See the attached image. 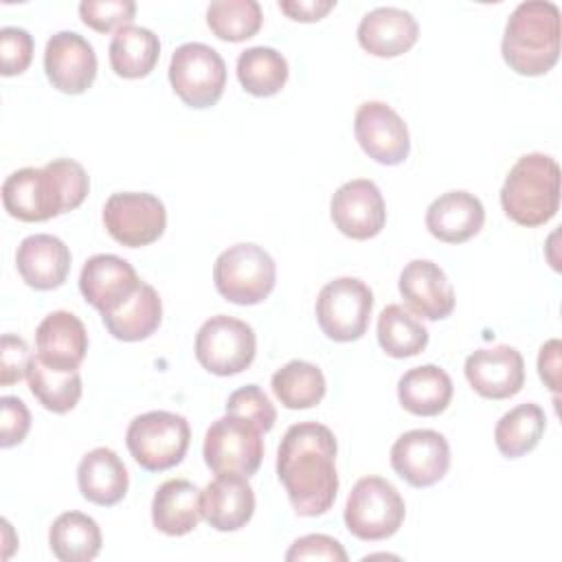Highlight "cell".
Here are the masks:
<instances>
[{
  "mask_svg": "<svg viewBox=\"0 0 562 562\" xmlns=\"http://www.w3.org/2000/svg\"><path fill=\"white\" fill-rule=\"evenodd\" d=\"M338 443L318 422H301L285 430L277 450V476L299 516L329 512L338 494Z\"/></svg>",
  "mask_w": 562,
  "mask_h": 562,
  "instance_id": "cell-1",
  "label": "cell"
},
{
  "mask_svg": "<svg viewBox=\"0 0 562 562\" xmlns=\"http://www.w3.org/2000/svg\"><path fill=\"white\" fill-rule=\"evenodd\" d=\"M90 191L86 169L70 158L13 171L2 184L4 211L20 222H46L75 211Z\"/></svg>",
  "mask_w": 562,
  "mask_h": 562,
  "instance_id": "cell-2",
  "label": "cell"
},
{
  "mask_svg": "<svg viewBox=\"0 0 562 562\" xmlns=\"http://www.w3.org/2000/svg\"><path fill=\"white\" fill-rule=\"evenodd\" d=\"M501 53L505 64L522 75L549 72L560 57V9L549 0L520 2L507 18Z\"/></svg>",
  "mask_w": 562,
  "mask_h": 562,
  "instance_id": "cell-3",
  "label": "cell"
},
{
  "mask_svg": "<svg viewBox=\"0 0 562 562\" xmlns=\"http://www.w3.org/2000/svg\"><path fill=\"white\" fill-rule=\"evenodd\" d=\"M501 206L520 226L547 224L560 209V165L540 151L520 156L503 182Z\"/></svg>",
  "mask_w": 562,
  "mask_h": 562,
  "instance_id": "cell-4",
  "label": "cell"
},
{
  "mask_svg": "<svg viewBox=\"0 0 562 562\" xmlns=\"http://www.w3.org/2000/svg\"><path fill=\"white\" fill-rule=\"evenodd\" d=\"M215 290L235 305H257L270 296L277 281V263L257 244L241 241L220 252L213 266Z\"/></svg>",
  "mask_w": 562,
  "mask_h": 562,
  "instance_id": "cell-5",
  "label": "cell"
},
{
  "mask_svg": "<svg viewBox=\"0 0 562 562\" xmlns=\"http://www.w3.org/2000/svg\"><path fill=\"white\" fill-rule=\"evenodd\" d=\"M191 441L189 422L169 411H149L134 417L125 443L134 461L147 472H162L178 465Z\"/></svg>",
  "mask_w": 562,
  "mask_h": 562,
  "instance_id": "cell-6",
  "label": "cell"
},
{
  "mask_svg": "<svg viewBox=\"0 0 562 562\" xmlns=\"http://www.w3.org/2000/svg\"><path fill=\"white\" fill-rule=\"evenodd\" d=\"M406 505L393 483L382 476L356 481L345 503V525L364 542L386 540L402 527Z\"/></svg>",
  "mask_w": 562,
  "mask_h": 562,
  "instance_id": "cell-7",
  "label": "cell"
},
{
  "mask_svg": "<svg viewBox=\"0 0 562 562\" xmlns=\"http://www.w3.org/2000/svg\"><path fill=\"white\" fill-rule=\"evenodd\" d=\"M202 454L209 470L217 476H252L263 459V432L246 417L226 413L209 426Z\"/></svg>",
  "mask_w": 562,
  "mask_h": 562,
  "instance_id": "cell-8",
  "label": "cell"
},
{
  "mask_svg": "<svg viewBox=\"0 0 562 562\" xmlns=\"http://www.w3.org/2000/svg\"><path fill=\"white\" fill-rule=\"evenodd\" d=\"M169 83L184 105L195 110L211 108L224 92L226 64L209 44L187 42L171 55Z\"/></svg>",
  "mask_w": 562,
  "mask_h": 562,
  "instance_id": "cell-9",
  "label": "cell"
},
{
  "mask_svg": "<svg viewBox=\"0 0 562 562\" xmlns=\"http://www.w3.org/2000/svg\"><path fill=\"white\" fill-rule=\"evenodd\" d=\"M373 310L371 288L356 277H338L325 283L316 296V321L323 334L336 342H353L364 336Z\"/></svg>",
  "mask_w": 562,
  "mask_h": 562,
  "instance_id": "cell-10",
  "label": "cell"
},
{
  "mask_svg": "<svg viewBox=\"0 0 562 562\" xmlns=\"http://www.w3.org/2000/svg\"><path fill=\"white\" fill-rule=\"evenodd\" d=\"M257 353V336L246 321L217 314L195 334V358L209 373L235 375L248 369Z\"/></svg>",
  "mask_w": 562,
  "mask_h": 562,
  "instance_id": "cell-11",
  "label": "cell"
},
{
  "mask_svg": "<svg viewBox=\"0 0 562 562\" xmlns=\"http://www.w3.org/2000/svg\"><path fill=\"white\" fill-rule=\"evenodd\" d=\"M103 224L114 241L127 248H140L162 237L167 211L154 193L119 191L105 200Z\"/></svg>",
  "mask_w": 562,
  "mask_h": 562,
  "instance_id": "cell-12",
  "label": "cell"
},
{
  "mask_svg": "<svg viewBox=\"0 0 562 562\" xmlns=\"http://www.w3.org/2000/svg\"><path fill=\"white\" fill-rule=\"evenodd\" d=\"M391 468L413 487L439 483L450 468L446 437L430 428H415L400 435L391 448Z\"/></svg>",
  "mask_w": 562,
  "mask_h": 562,
  "instance_id": "cell-13",
  "label": "cell"
},
{
  "mask_svg": "<svg viewBox=\"0 0 562 562\" xmlns=\"http://www.w3.org/2000/svg\"><path fill=\"white\" fill-rule=\"evenodd\" d=\"M356 140L380 165H400L408 158L411 136L404 119L382 101H367L356 110Z\"/></svg>",
  "mask_w": 562,
  "mask_h": 562,
  "instance_id": "cell-14",
  "label": "cell"
},
{
  "mask_svg": "<svg viewBox=\"0 0 562 562\" xmlns=\"http://www.w3.org/2000/svg\"><path fill=\"white\" fill-rule=\"evenodd\" d=\"M334 226L349 239H371L386 222L384 198L373 180L356 178L336 189L329 202Z\"/></svg>",
  "mask_w": 562,
  "mask_h": 562,
  "instance_id": "cell-15",
  "label": "cell"
},
{
  "mask_svg": "<svg viewBox=\"0 0 562 562\" xmlns=\"http://www.w3.org/2000/svg\"><path fill=\"white\" fill-rule=\"evenodd\" d=\"M44 70L53 88L64 94H83L97 77V55L92 44L75 33H55L44 48Z\"/></svg>",
  "mask_w": 562,
  "mask_h": 562,
  "instance_id": "cell-16",
  "label": "cell"
},
{
  "mask_svg": "<svg viewBox=\"0 0 562 562\" xmlns=\"http://www.w3.org/2000/svg\"><path fill=\"white\" fill-rule=\"evenodd\" d=\"M463 373L481 397L507 400L525 384V360L516 347L496 345L472 351L465 358Z\"/></svg>",
  "mask_w": 562,
  "mask_h": 562,
  "instance_id": "cell-17",
  "label": "cell"
},
{
  "mask_svg": "<svg viewBox=\"0 0 562 562\" xmlns=\"http://www.w3.org/2000/svg\"><path fill=\"white\" fill-rule=\"evenodd\" d=\"M140 285V279L130 261L123 257L101 252L92 255L79 274V290L83 299L103 314L123 305Z\"/></svg>",
  "mask_w": 562,
  "mask_h": 562,
  "instance_id": "cell-18",
  "label": "cell"
},
{
  "mask_svg": "<svg viewBox=\"0 0 562 562\" xmlns=\"http://www.w3.org/2000/svg\"><path fill=\"white\" fill-rule=\"evenodd\" d=\"M406 305L426 321L448 318L454 310V290L439 263L413 259L404 266L397 281Z\"/></svg>",
  "mask_w": 562,
  "mask_h": 562,
  "instance_id": "cell-19",
  "label": "cell"
},
{
  "mask_svg": "<svg viewBox=\"0 0 562 562\" xmlns=\"http://www.w3.org/2000/svg\"><path fill=\"white\" fill-rule=\"evenodd\" d=\"M37 358L57 371H75L88 351L86 325L66 310H55L35 329Z\"/></svg>",
  "mask_w": 562,
  "mask_h": 562,
  "instance_id": "cell-20",
  "label": "cell"
},
{
  "mask_svg": "<svg viewBox=\"0 0 562 562\" xmlns=\"http://www.w3.org/2000/svg\"><path fill=\"white\" fill-rule=\"evenodd\" d=\"M15 266L22 281L33 290L59 288L70 270L68 246L48 233L29 235L20 241L15 252Z\"/></svg>",
  "mask_w": 562,
  "mask_h": 562,
  "instance_id": "cell-21",
  "label": "cell"
},
{
  "mask_svg": "<svg viewBox=\"0 0 562 562\" xmlns=\"http://www.w3.org/2000/svg\"><path fill=\"white\" fill-rule=\"evenodd\" d=\"M419 37L417 20L397 7H378L362 15L358 44L373 57H397L415 46Z\"/></svg>",
  "mask_w": 562,
  "mask_h": 562,
  "instance_id": "cell-22",
  "label": "cell"
},
{
  "mask_svg": "<svg viewBox=\"0 0 562 562\" xmlns=\"http://www.w3.org/2000/svg\"><path fill=\"white\" fill-rule=\"evenodd\" d=\"M485 222L483 202L468 191H448L435 198L426 211L428 233L443 244L472 239Z\"/></svg>",
  "mask_w": 562,
  "mask_h": 562,
  "instance_id": "cell-23",
  "label": "cell"
},
{
  "mask_svg": "<svg viewBox=\"0 0 562 562\" xmlns=\"http://www.w3.org/2000/svg\"><path fill=\"white\" fill-rule=\"evenodd\" d=\"M255 514V492L248 476L220 474L202 490V518L215 531H237Z\"/></svg>",
  "mask_w": 562,
  "mask_h": 562,
  "instance_id": "cell-24",
  "label": "cell"
},
{
  "mask_svg": "<svg viewBox=\"0 0 562 562\" xmlns=\"http://www.w3.org/2000/svg\"><path fill=\"white\" fill-rule=\"evenodd\" d=\"M77 483L86 501L101 507H112L125 498L130 476L121 457L114 450L101 446L81 457L77 468Z\"/></svg>",
  "mask_w": 562,
  "mask_h": 562,
  "instance_id": "cell-25",
  "label": "cell"
},
{
  "mask_svg": "<svg viewBox=\"0 0 562 562\" xmlns=\"http://www.w3.org/2000/svg\"><path fill=\"white\" fill-rule=\"evenodd\" d=\"M202 518V490L187 479H169L151 498V522L167 536H187Z\"/></svg>",
  "mask_w": 562,
  "mask_h": 562,
  "instance_id": "cell-26",
  "label": "cell"
},
{
  "mask_svg": "<svg viewBox=\"0 0 562 562\" xmlns=\"http://www.w3.org/2000/svg\"><path fill=\"white\" fill-rule=\"evenodd\" d=\"M397 400L413 415L435 417L452 400V380L437 364L413 367L397 382Z\"/></svg>",
  "mask_w": 562,
  "mask_h": 562,
  "instance_id": "cell-27",
  "label": "cell"
},
{
  "mask_svg": "<svg viewBox=\"0 0 562 562\" xmlns=\"http://www.w3.org/2000/svg\"><path fill=\"white\" fill-rule=\"evenodd\" d=\"M105 329L123 342H138L149 338L162 321V303L158 292L140 281L136 292L116 310L101 316Z\"/></svg>",
  "mask_w": 562,
  "mask_h": 562,
  "instance_id": "cell-28",
  "label": "cell"
},
{
  "mask_svg": "<svg viewBox=\"0 0 562 562\" xmlns=\"http://www.w3.org/2000/svg\"><path fill=\"white\" fill-rule=\"evenodd\" d=\"M110 66L123 79L147 77L160 57V40L151 29L123 26L110 40Z\"/></svg>",
  "mask_w": 562,
  "mask_h": 562,
  "instance_id": "cell-29",
  "label": "cell"
},
{
  "mask_svg": "<svg viewBox=\"0 0 562 562\" xmlns=\"http://www.w3.org/2000/svg\"><path fill=\"white\" fill-rule=\"evenodd\" d=\"M101 529L97 520L81 512L59 514L48 531V544L61 562H90L101 551Z\"/></svg>",
  "mask_w": 562,
  "mask_h": 562,
  "instance_id": "cell-30",
  "label": "cell"
},
{
  "mask_svg": "<svg viewBox=\"0 0 562 562\" xmlns=\"http://www.w3.org/2000/svg\"><path fill=\"white\" fill-rule=\"evenodd\" d=\"M544 428H547L544 411L533 402H525L514 406L498 419L494 428V441L503 457L518 459L531 452L540 443Z\"/></svg>",
  "mask_w": 562,
  "mask_h": 562,
  "instance_id": "cell-31",
  "label": "cell"
},
{
  "mask_svg": "<svg viewBox=\"0 0 562 562\" xmlns=\"http://www.w3.org/2000/svg\"><path fill=\"white\" fill-rule=\"evenodd\" d=\"M327 391L323 371L305 360H290L272 375L274 397L290 411L316 406Z\"/></svg>",
  "mask_w": 562,
  "mask_h": 562,
  "instance_id": "cell-32",
  "label": "cell"
},
{
  "mask_svg": "<svg viewBox=\"0 0 562 562\" xmlns=\"http://www.w3.org/2000/svg\"><path fill=\"white\" fill-rule=\"evenodd\" d=\"M378 342L391 358H411L426 349L428 329L404 305L391 303L378 316Z\"/></svg>",
  "mask_w": 562,
  "mask_h": 562,
  "instance_id": "cell-33",
  "label": "cell"
},
{
  "mask_svg": "<svg viewBox=\"0 0 562 562\" xmlns=\"http://www.w3.org/2000/svg\"><path fill=\"white\" fill-rule=\"evenodd\" d=\"M285 57L270 46H250L237 57V79L255 97H272L288 81Z\"/></svg>",
  "mask_w": 562,
  "mask_h": 562,
  "instance_id": "cell-34",
  "label": "cell"
},
{
  "mask_svg": "<svg viewBox=\"0 0 562 562\" xmlns=\"http://www.w3.org/2000/svg\"><path fill=\"white\" fill-rule=\"evenodd\" d=\"M26 378L35 400L50 413L64 415L72 411L81 400V375L77 369L57 371L46 367L37 356H33Z\"/></svg>",
  "mask_w": 562,
  "mask_h": 562,
  "instance_id": "cell-35",
  "label": "cell"
},
{
  "mask_svg": "<svg viewBox=\"0 0 562 562\" xmlns=\"http://www.w3.org/2000/svg\"><path fill=\"white\" fill-rule=\"evenodd\" d=\"M263 22L257 0H215L206 9L211 33L224 42L250 40Z\"/></svg>",
  "mask_w": 562,
  "mask_h": 562,
  "instance_id": "cell-36",
  "label": "cell"
},
{
  "mask_svg": "<svg viewBox=\"0 0 562 562\" xmlns=\"http://www.w3.org/2000/svg\"><path fill=\"white\" fill-rule=\"evenodd\" d=\"M79 15L86 26L97 33H116L130 26L136 15L134 0H83L79 2Z\"/></svg>",
  "mask_w": 562,
  "mask_h": 562,
  "instance_id": "cell-37",
  "label": "cell"
},
{
  "mask_svg": "<svg viewBox=\"0 0 562 562\" xmlns=\"http://www.w3.org/2000/svg\"><path fill=\"white\" fill-rule=\"evenodd\" d=\"M226 413L246 417L261 432L272 430V426L277 422V411H274L272 402L257 384H246V386L233 391L226 400Z\"/></svg>",
  "mask_w": 562,
  "mask_h": 562,
  "instance_id": "cell-38",
  "label": "cell"
},
{
  "mask_svg": "<svg viewBox=\"0 0 562 562\" xmlns=\"http://www.w3.org/2000/svg\"><path fill=\"white\" fill-rule=\"evenodd\" d=\"M33 59V35L20 26L0 29V72L4 77L22 75Z\"/></svg>",
  "mask_w": 562,
  "mask_h": 562,
  "instance_id": "cell-39",
  "label": "cell"
},
{
  "mask_svg": "<svg viewBox=\"0 0 562 562\" xmlns=\"http://www.w3.org/2000/svg\"><path fill=\"white\" fill-rule=\"evenodd\" d=\"M33 353L24 338L15 334H2L0 340V384L11 386L29 375Z\"/></svg>",
  "mask_w": 562,
  "mask_h": 562,
  "instance_id": "cell-40",
  "label": "cell"
},
{
  "mask_svg": "<svg viewBox=\"0 0 562 562\" xmlns=\"http://www.w3.org/2000/svg\"><path fill=\"white\" fill-rule=\"evenodd\" d=\"M31 428V413L15 395L0 397V446L11 448L26 439Z\"/></svg>",
  "mask_w": 562,
  "mask_h": 562,
  "instance_id": "cell-41",
  "label": "cell"
},
{
  "mask_svg": "<svg viewBox=\"0 0 562 562\" xmlns=\"http://www.w3.org/2000/svg\"><path fill=\"white\" fill-rule=\"evenodd\" d=\"M288 562H296V560H334V562H347V551L345 547L325 533H307L296 538L288 553H285Z\"/></svg>",
  "mask_w": 562,
  "mask_h": 562,
  "instance_id": "cell-42",
  "label": "cell"
},
{
  "mask_svg": "<svg viewBox=\"0 0 562 562\" xmlns=\"http://www.w3.org/2000/svg\"><path fill=\"white\" fill-rule=\"evenodd\" d=\"M336 7V0H279V9L296 22H318Z\"/></svg>",
  "mask_w": 562,
  "mask_h": 562,
  "instance_id": "cell-43",
  "label": "cell"
},
{
  "mask_svg": "<svg viewBox=\"0 0 562 562\" xmlns=\"http://www.w3.org/2000/svg\"><path fill=\"white\" fill-rule=\"evenodd\" d=\"M560 349H562L560 340L551 338L540 347V353H538L540 380L544 382V386H549L553 395H558L560 391Z\"/></svg>",
  "mask_w": 562,
  "mask_h": 562,
  "instance_id": "cell-44",
  "label": "cell"
}]
</instances>
